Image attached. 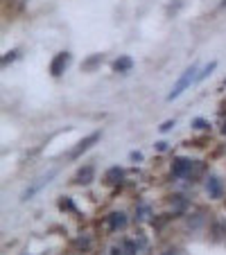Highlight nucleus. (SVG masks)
<instances>
[{"label":"nucleus","instance_id":"nucleus-1","mask_svg":"<svg viewBox=\"0 0 226 255\" xmlns=\"http://www.w3.org/2000/svg\"><path fill=\"white\" fill-rule=\"evenodd\" d=\"M197 65H190V68H185L183 70V75H181V77H179V82H177V86H174L172 90H170V93H167V100L172 102V100H177L179 95H183V90L188 88V86H190L192 82H197Z\"/></svg>","mask_w":226,"mask_h":255},{"label":"nucleus","instance_id":"nucleus-2","mask_svg":"<svg viewBox=\"0 0 226 255\" xmlns=\"http://www.w3.org/2000/svg\"><path fill=\"white\" fill-rule=\"evenodd\" d=\"M68 64H70V54H68V52H59L52 59V64H50V72H52L54 77H59L61 72L66 70V65H68Z\"/></svg>","mask_w":226,"mask_h":255},{"label":"nucleus","instance_id":"nucleus-3","mask_svg":"<svg viewBox=\"0 0 226 255\" xmlns=\"http://www.w3.org/2000/svg\"><path fill=\"white\" fill-rule=\"evenodd\" d=\"M97 140H100V133H97V131H95V133H90L89 138H84L82 143H79L77 147H75V149H72V151H70V158H79V156H82L84 151H89V149H90V145H93V143H97Z\"/></svg>","mask_w":226,"mask_h":255},{"label":"nucleus","instance_id":"nucleus-4","mask_svg":"<svg viewBox=\"0 0 226 255\" xmlns=\"http://www.w3.org/2000/svg\"><path fill=\"white\" fill-rule=\"evenodd\" d=\"M93 178H95V170H93V165H84L82 170L75 174V183L77 185H89V183H93Z\"/></svg>","mask_w":226,"mask_h":255},{"label":"nucleus","instance_id":"nucleus-5","mask_svg":"<svg viewBox=\"0 0 226 255\" xmlns=\"http://www.w3.org/2000/svg\"><path fill=\"white\" fill-rule=\"evenodd\" d=\"M190 170H192V163L190 160H185V158H177L174 160V167H172V174L179 178H185V176H190Z\"/></svg>","mask_w":226,"mask_h":255},{"label":"nucleus","instance_id":"nucleus-6","mask_svg":"<svg viewBox=\"0 0 226 255\" xmlns=\"http://www.w3.org/2000/svg\"><path fill=\"white\" fill-rule=\"evenodd\" d=\"M134 68V61L129 57H120L118 61H113V70L115 72H129Z\"/></svg>","mask_w":226,"mask_h":255},{"label":"nucleus","instance_id":"nucleus-7","mask_svg":"<svg viewBox=\"0 0 226 255\" xmlns=\"http://www.w3.org/2000/svg\"><path fill=\"white\" fill-rule=\"evenodd\" d=\"M109 226H111L113 231H115V228H125V226H127V217L122 212H111V214H109Z\"/></svg>","mask_w":226,"mask_h":255},{"label":"nucleus","instance_id":"nucleus-8","mask_svg":"<svg viewBox=\"0 0 226 255\" xmlns=\"http://www.w3.org/2000/svg\"><path fill=\"white\" fill-rule=\"evenodd\" d=\"M206 188H208V194L213 196V199H220V196H222V183H220V178L210 176V178H208V185H206Z\"/></svg>","mask_w":226,"mask_h":255},{"label":"nucleus","instance_id":"nucleus-9","mask_svg":"<svg viewBox=\"0 0 226 255\" xmlns=\"http://www.w3.org/2000/svg\"><path fill=\"white\" fill-rule=\"evenodd\" d=\"M104 178H107V183H118L120 178H122V170H118V167H111Z\"/></svg>","mask_w":226,"mask_h":255},{"label":"nucleus","instance_id":"nucleus-10","mask_svg":"<svg viewBox=\"0 0 226 255\" xmlns=\"http://www.w3.org/2000/svg\"><path fill=\"white\" fill-rule=\"evenodd\" d=\"M215 68H217V64H215V61H213V64H208V65H206V68H203V72H199V75H197V82H202V79H206V77H208V75H210V72L215 70Z\"/></svg>","mask_w":226,"mask_h":255},{"label":"nucleus","instance_id":"nucleus-11","mask_svg":"<svg viewBox=\"0 0 226 255\" xmlns=\"http://www.w3.org/2000/svg\"><path fill=\"white\" fill-rule=\"evenodd\" d=\"M100 61H102V57H100V54H95L93 59H89V61H86V64H84V68L89 70V68H93V65H95V64H100Z\"/></svg>","mask_w":226,"mask_h":255},{"label":"nucleus","instance_id":"nucleus-12","mask_svg":"<svg viewBox=\"0 0 226 255\" xmlns=\"http://www.w3.org/2000/svg\"><path fill=\"white\" fill-rule=\"evenodd\" d=\"M172 127H174V122H172V120H167V122H163V125H161V133H167V131L172 129Z\"/></svg>","mask_w":226,"mask_h":255},{"label":"nucleus","instance_id":"nucleus-13","mask_svg":"<svg viewBox=\"0 0 226 255\" xmlns=\"http://www.w3.org/2000/svg\"><path fill=\"white\" fill-rule=\"evenodd\" d=\"M195 127H197V129H208V122H206V120H195Z\"/></svg>","mask_w":226,"mask_h":255},{"label":"nucleus","instance_id":"nucleus-14","mask_svg":"<svg viewBox=\"0 0 226 255\" xmlns=\"http://www.w3.org/2000/svg\"><path fill=\"white\" fill-rule=\"evenodd\" d=\"M163 255H179V253H177V251H165Z\"/></svg>","mask_w":226,"mask_h":255},{"label":"nucleus","instance_id":"nucleus-15","mask_svg":"<svg viewBox=\"0 0 226 255\" xmlns=\"http://www.w3.org/2000/svg\"><path fill=\"white\" fill-rule=\"evenodd\" d=\"M222 133H224V136H226V122H224V127H222Z\"/></svg>","mask_w":226,"mask_h":255},{"label":"nucleus","instance_id":"nucleus-16","mask_svg":"<svg viewBox=\"0 0 226 255\" xmlns=\"http://www.w3.org/2000/svg\"><path fill=\"white\" fill-rule=\"evenodd\" d=\"M222 7H226V0H222Z\"/></svg>","mask_w":226,"mask_h":255}]
</instances>
